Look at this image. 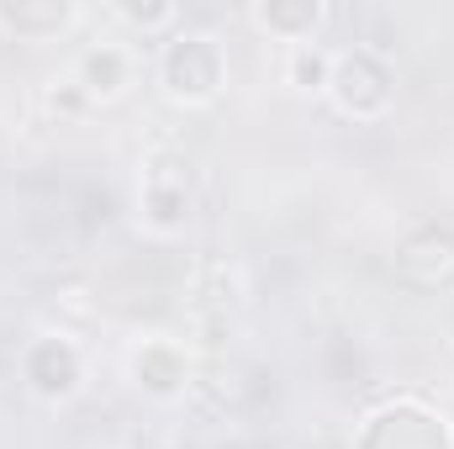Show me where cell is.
I'll return each instance as SVG.
<instances>
[{"mask_svg":"<svg viewBox=\"0 0 454 449\" xmlns=\"http://www.w3.org/2000/svg\"><path fill=\"white\" fill-rule=\"evenodd\" d=\"M132 375H137V386H143L148 397H180V391L191 386V359H185L180 343L153 338V343H143V349L132 354Z\"/></svg>","mask_w":454,"mask_h":449,"instance_id":"6","label":"cell"},{"mask_svg":"<svg viewBox=\"0 0 454 449\" xmlns=\"http://www.w3.org/2000/svg\"><path fill=\"white\" fill-rule=\"evenodd\" d=\"M254 21L296 48V43H312V32H317V21H323V5H317V0H301V5L270 0V5H254Z\"/></svg>","mask_w":454,"mask_h":449,"instance_id":"8","label":"cell"},{"mask_svg":"<svg viewBox=\"0 0 454 449\" xmlns=\"http://www.w3.org/2000/svg\"><path fill=\"white\" fill-rule=\"evenodd\" d=\"M74 21L69 5H0V27H11L16 37H53Z\"/></svg>","mask_w":454,"mask_h":449,"instance_id":"9","label":"cell"},{"mask_svg":"<svg viewBox=\"0 0 454 449\" xmlns=\"http://www.w3.org/2000/svg\"><path fill=\"white\" fill-rule=\"evenodd\" d=\"M328 91H333V101H339L348 116L370 122V116H380L391 106V69H386L375 53L354 48V53H339V59H333Z\"/></svg>","mask_w":454,"mask_h":449,"instance_id":"3","label":"cell"},{"mask_svg":"<svg viewBox=\"0 0 454 449\" xmlns=\"http://www.w3.org/2000/svg\"><path fill=\"white\" fill-rule=\"evenodd\" d=\"M116 16H121V21H132V27H169L180 11H175V5H132V0H121V5H116Z\"/></svg>","mask_w":454,"mask_h":449,"instance_id":"11","label":"cell"},{"mask_svg":"<svg viewBox=\"0 0 454 449\" xmlns=\"http://www.w3.org/2000/svg\"><path fill=\"white\" fill-rule=\"evenodd\" d=\"M286 80L296 91H328L333 80V53H323L317 43H296L291 59H286Z\"/></svg>","mask_w":454,"mask_h":449,"instance_id":"10","label":"cell"},{"mask_svg":"<svg viewBox=\"0 0 454 449\" xmlns=\"http://www.w3.org/2000/svg\"><path fill=\"white\" fill-rule=\"evenodd\" d=\"M127 80H132V59L116 48V43H96L85 59H80V91H85V101H116L121 91H127Z\"/></svg>","mask_w":454,"mask_h":449,"instance_id":"7","label":"cell"},{"mask_svg":"<svg viewBox=\"0 0 454 449\" xmlns=\"http://www.w3.org/2000/svg\"><path fill=\"white\" fill-rule=\"evenodd\" d=\"M143 217L159 232H169V227H180L191 217V164H185V154L159 148L143 164Z\"/></svg>","mask_w":454,"mask_h":449,"instance_id":"4","label":"cell"},{"mask_svg":"<svg viewBox=\"0 0 454 449\" xmlns=\"http://www.w3.org/2000/svg\"><path fill=\"white\" fill-rule=\"evenodd\" d=\"M396 280L423 291V296L450 291L454 286V227H444V223L412 227L396 243Z\"/></svg>","mask_w":454,"mask_h":449,"instance_id":"2","label":"cell"},{"mask_svg":"<svg viewBox=\"0 0 454 449\" xmlns=\"http://www.w3.org/2000/svg\"><path fill=\"white\" fill-rule=\"evenodd\" d=\"M159 69H164V91L175 101H185V106H201V101H212L223 91V53H217L212 37H196V32L175 37L164 48Z\"/></svg>","mask_w":454,"mask_h":449,"instance_id":"1","label":"cell"},{"mask_svg":"<svg viewBox=\"0 0 454 449\" xmlns=\"http://www.w3.org/2000/svg\"><path fill=\"white\" fill-rule=\"evenodd\" d=\"M21 370H27V386H32L37 397H48V402L74 397V391H80V381H85L80 349H74V343H64V338H37V343L27 349V359H21Z\"/></svg>","mask_w":454,"mask_h":449,"instance_id":"5","label":"cell"}]
</instances>
